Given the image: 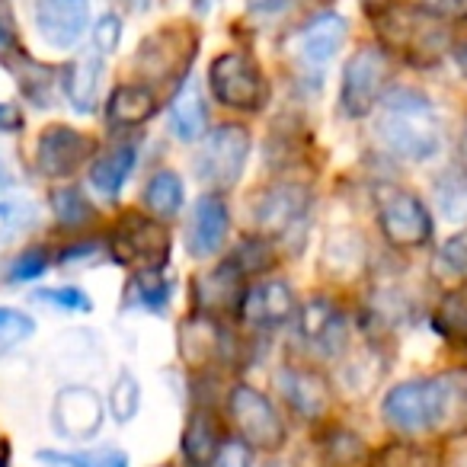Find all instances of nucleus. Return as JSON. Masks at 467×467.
Wrapping results in <instances>:
<instances>
[{
    "label": "nucleus",
    "mask_w": 467,
    "mask_h": 467,
    "mask_svg": "<svg viewBox=\"0 0 467 467\" xmlns=\"http://www.w3.org/2000/svg\"><path fill=\"white\" fill-rule=\"evenodd\" d=\"M458 410H467V375L416 378L397 384L381 403L384 422L407 435L432 432Z\"/></svg>",
    "instance_id": "1"
},
{
    "label": "nucleus",
    "mask_w": 467,
    "mask_h": 467,
    "mask_svg": "<svg viewBox=\"0 0 467 467\" xmlns=\"http://www.w3.org/2000/svg\"><path fill=\"white\" fill-rule=\"evenodd\" d=\"M375 135L400 161H429L441 148V119L420 90H394L381 103Z\"/></svg>",
    "instance_id": "2"
},
{
    "label": "nucleus",
    "mask_w": 467,
    "mask_h": 467,
    "mask_svg": "<svg viewBox=\"0 0 467 467\" xmlns=\"http://www.w3.org/2000/svg\"><path fill=\"white\" fill-rule=\"evenodd\" d=\"M227 413L231 422L241 435L247 448H260V451H279L288 439V426L282 413L273 407L266 394H260L250 384H234L227 394Z\"/></svg>",
    "instance_id": "3"
},
{
    "label": "nucleus",
    "mask_w": 467,
    "mask_h": 467,
    "mask_svg": "<svg viewBox=\"0 0 467 467\" xmlns=\"http://www.w3.org/2000/svg\"><path fill=\"white\" fill-rule=\"evenodd\" d=\"M212 97L227 109L256 112L266 103V78L263 67L244 52H224L208 67Z\"/></svg>",
    "instance_id": "4"
},
{
    "label": "nucleus",
    "mask_w": 467,
    "mask_h": 467,
    "mask_svg": "<svg viewBox=\"0 0 467 467\" xmlns=\"http://www.w3.org/2000/svg\"><path fill=\"white\" fill-rule=\"evenodd\" d=\"M250 157V131L244 125H221L208 135L202 154L195 157V176L212 192L234 189Z\"/></svg>",
    "instance_id": "5"
},
{
    "label": "nucleus",
    "mask_w": 467,
    "mask_h": 467,
    "mask_svg": "<svg viewBox=\"0 0 467 467\" xmlns=\"http://www.w3.org/2000/svg\"><path fill=\"white\" fill-rule=\"evenodd\" d=\"M390 61L388 52L378 46H362L343 67V84H339V106L346 116L358 119L378 106L388 87Z\"/></svg>",
    "instance_id": "6"
},
{
    "label": "nucleus",
    "mask_w": 467,
    "mask_h": 467,
    "mask_svg": "<svg viewBox=\"0 0 467 467\" xmlns=\"http://www.w3.org/2000/svg\"><path fill=\"white\" fill-rule=\"evenodd\" d=\"M109 254L116 263L138 269H163L170 256V237L163 224L144 214H125L109 237Z\"/></svg>",
    "instance_id": "7"
},
{
    "label": "nucleus",
    "mask_w": 467,
    "mask_h": 467,
    "mask_svg": "<svg viewBox=\"0 0 467 467\" xmlns=\"http://www.w3.org/2000/svg\"><path fill=\"white\" fill-rule=\"evenodd\" d=\"M311 208V189L301 182H279L266 189L254 205V221L263 237H295L305 227Z\"/></svg>",
    "instance_id": "8"
},
{
    "label": "nucleus",
    "mask_w": 467,
    "mask_h": 467,
    "mask_svg": "<svg viewBox=\"0 0 467 467\" xmlns=\"http://www.w3.org/2000/svg\"><path fill=\"white\" fill-rule=\"evenodd\" d=\"M381 231L388 237V244L400 250L422 247L432 241V214L422 205L420 195L407 192V189H390L381 199Z\"/></svg>",
    "instance_id": "9"
},
{
    "label": "nucleus",
    "mask_w": 467,
    "mask_h": 467,
    "mask_svg": "<svg viewBox=\"0 0 467 467\" xmlns=\"http://www.w3.org/2000/svg\"><path fill=\"white\" fill-rule=\"evenodd\" d=\"M97 154V141L71 125H52L39 135L36 163L48 180H67Z\"/></svg>",
    "instance_id": "10"
},
{
    "label": "nucleus",
    "mask_w": 467,
    "mask_h": 467,
    "mask_svg": "<svg viewBox=\"0 0 467 467\" xmlns=\"http://www.w3.org/2000/svg\"><path fill=\"white\" fill-rule=\"evenodd\" d=\"M106 420V403L84 384H67L52 400V426L71 441L93 439Z\"/></svg>",
    "instance_id": "11"
},
{
    "label": "nucleus",
    "mask_w": 467,
    "mask_h": 467,
    "mask_svg": "<svg viewBox=\"0 0 467 467\" xmlns=\"http://www.w3.org/2000/svg\"><path fill=\"white\" fill-rule=\"evenodd\" d=\"M384 36H390L397 48L407 55L410 61H420V55L435 58L445 42V26L439 23V16H432L429 10H394L388 16Z\"/></svg>",
    "instance_id": "12"
},
{
    "label": "nucleus",
    "mask_w": 467,
    "mask_h": 467,
    "mask_svg": "<svg viewBox=\"0 0 467 467\" xmlns=\"http://www.w3.org/2000/svg\"><path fill=\"white\" fill-rule=\"evenodd\" d=\"M90 23V0H36V29L52 48H71Z\"/></svg>",
    "instance_id": "13"
},
{
    "label": "nucleus",
    "mask_w": 467,
    "mask_h": 467,
    "mask_svg": "<svg viewBox=\"0 0 467 467\" xmlns=\"http://www.w3.org/2000/svg\"><path fill=\"white\" fill-rule=\"evenodd\" d=\"M275 384H279L285 403L301 416V420H320L333 403L330 384H327V378L314 368L285 365V368L275 371Z\"/></svg>",
    "instance_id": "14"
},
{
    "label": "nucleus",
    "mask_w": 467,
    "mask_h": 467,
    "mask_svg": "<svg viewBox=\"0 0 467 467\" xmlns=\"http://www.w3.org/2000/svg\"><path fill=\"white\" fill-rule=\"evenodd\" d=\"M227 227H231V214L227 205L214 192L202 195L195 202L192 214H189V234H186V247L195 260H208L214 256L227 241Z\"/></svg>",
    "instance_id": "15"
},
{
    "label": "nucleus",
    "mask_w": 467,
    "mask_h": 467,
    "mask_svg": "<svg viewBox=\"0 0 467 467\" xmlns=\"http://www.w3.org/2000/svg\"><path fill=\"white\" fill-rule=\"evenodd\" d=\"M346 42V20L337 14H320L298 33V61L307 74H320Z\"/></svg>",
    "instance_id": "16"
},
{
    "label": "nucleus",
    "mask_w": 467,
    "mask_h": 467,
    "mask_svg": "<svg viewBox=\"0 0 467 467\" xmlns=\"http://www.w3.org/2000/svg\"><path fill=\"white\" fill-rule=\"evenodd\" d=\"M298 327L301 337L317 352H324V356L343 352L346 339H349V327H346L343 311L327 298H314L305 311H298Z\"/></svg>",
    "instance_id": "17"
},
{
    "label": "nucleus",
    "mask_w": 467,
    "mask_h": 467,
    "mask_svg": "<svg viewBox=\"0 0 467 467\" xmlns=\"http://www.w3.org/2000/svg\"><path fill=\"white\" fill-rule=\"evenodd\" d=\"M241 314L247 324L254 327H279L295 314V292L288 282H260V285L247 288L241 301Z\"/></svg>",
    "instance_id": "18"
},
{
    "label": "nucleus",
    "mask_w": 467,
    "mask_h": 467,
    "mask_svg": "<svg viewBox=\"0 0 467 467\" xmlns=\"http://www.w3.org/2000/svg\"><path fill=\"white\" fill-rule=\"evenodd\" d=\"M244 275L224 263V266L212 269L208 275H202L199 285H195V305L205 317H218V314H231V311H241V301H244V288H241Z\"/></svg>",
    "instance_id": "19"
},
{
    "label": "nucleus",
    "mask_w": 467,
    "mask_h": 467,
    "mask_svg": "<svg viewBox=\"0 0 467 467\" xmlns=\"http://www.w3.org/2000/svg\"><path fill=\"white\" fill-rule=\"evenodd\" d=\"M221 448H224V439H221V426L214 420V413L212 410H192L180 439L186 467H212Z\"/></svg>",
    "instance_id": "20"
},
{
    "label": "nucleus",
    "mask_w": 467,
    "mask_h": 467,
    "mask_svg": "<svg viewBox=\"0 0 467 467\" xmlns=\"http://www.w3.org/2000/svg\"><path fill=\"white\" fill-rule=\"evenodd\" d=\"M180 349L192 365H212L227 356V337L214 317H192L180 327Z\"/></svg>",
    "instance_id": "21"
},
{
    "label": "nucleus",
    "mask_w": 467,
    "mask_h": 467,
    "mask_svg": "<svg viewBox=\"0 0 467 467\" xmlns=\"http://www.w3.org/2000/svg\"><path fill=\"white\" fill-rule=\"evenodd\" d=\"M157 112V93L148 84H119L106 99V119L122 129L148 122Z\"/></svg>",
    "instance_id": "22"
},
{
    "label": "nucleus",
    "mask_w": 467,
    "mask_h": 467,
    "mask_svg": "<svg viewBox=\"0 0 467 467\" xmlns=\"http://www.w3.org/2000/svg\"><path fill=\"white\" fill-rule=\"evenodd\" d=\"M208 129V106L202 97V87L195 80H186L182 90L176 93L173 106H170V131L180 141H199Z\"/></svg>",
    "instance_id": "23"
},
{
    "label": "nucleus",
    "mask_w": 467,
    "mask_h": 467,
    "mask_svg": "<svg viewBox=\"0 0 467 467\" xmlns=\"http://www.w3.org/2000/svg\"><path fill=\"white\" fill-rule=\"evenodd\" d=\"M103 65H106L103 55H99L97 48H90V52H84L71 67H67L65 90H67V99H71L78 112H93V106H97Z\"/></svg>",
    "instance_id": "24"
},
{
    "label": "nucleus",
    "mask_w": 467,
    "mask_h": 467,
    "mask_svg": "<svg viewBox=\"0 0 467 467\" xmlns=\"http://www.w3.org/2000/svg\"><path fill=\"white\" fill-rule=\"evenodd\" d=\"M135 163H138V148H135V144H131V141L116 144V148L106 150V154L90 167L93 189H97L99 195H106V199H116V195L122 192L125 180L131 176V170H135Z\"/></svg>",
    "instance_id": "25"
},
{
    "label": "nucleus",
    "mask_w": 467,
    "mask_h": 467,
    "mask_svg": "<svg viewBox=\"0 0 467 467\" xmlns=\"http://www.w3.org/2000/svg\"><path fill=\"white\" fill-rule=\"evenodd\" d=\"M182 180L173 170H157L144 189V205L154 218H173L182 208Z\"/></svg>",
    "instance_id": "26"
},
{
    "label": "nucleus",
    "mask_w": 467,
    "mask_h": 467,
    "mask_svg": "<svg viewBox=\"0 0 467 467\" xmlns=\"http://www.w3.org/2000/svg\"><path fill=\"white\" fill-rule=\"evenodd\" d=\"M170 292H173V285H170V279L163 275V269H135V275H131V282H129L131 301H135L138 307H144V311H154V314H161L163 307H167Z\"/></svg>",
    "instance_id": "27"
},
{
    "label": "nucleus",
    "mask_w": 467,
    "mask_h": 467,
    "mask_svg": "<svg viewBox=\"0 0 467 467\" xmlns=\"http://www.w3.org/2000/svg\"><path fill=\"white\" fill-rule=\"evenodd\" d=\"M324 458L330 467H368V448H365L362 435L349 432V429H333L324 439Z\"/></svg>",
    "instance_id": "28"
},
{
    "label": "nucleus",
    "mask_w": 467,
    "mask_h": 467,
    "mask_svg": "<svg viewBox=\"0 0 467 467\" xmlns=\"http://www.w3.org/2000/svg\"><path fill=\"white\" fill-rule=\"evenodd\" d=\"M52 212H55V218H58V224H65V227H84L97 218V208L90 205V199H87L78 186L55 189Z\"/></svg>",
    "instance_id": "29"
},
{
    "label": "nucleus",
    "mask_w": 467,
    "mask_h": 467,
    "mask_svg": "<svg viewBox=\"0 0 467 467\" xmlns=\"http://www.w3.org/2000/svg\"><path fill=\"white\" fill-rule=\"evenodd\" d=\"M39 461H46L48 467H129V454L119 448H97V451L78 454L39 451Z\"/></svg>",
    "instance_id": "30"
},
{
    "label": "nucleus",
    "mask_w": 467,
    "mask_h": 467,
    "mask_svg": "<svg viewBox=\"0 0 467 467\" xmlns=\"http://www.w3.org/2000/svg\"><path fill=\"white\" fill-rule=\"evenodd\" d=\"M231 266L237 269L241 275H256V273H266V269L275 266V254H273V244H269V237H250V241H244L241 247L234 250L231 256Z\"/></svg>",
    "instance_id": "31"
},
{
    "label": "nucleus",
    "mask_w": 467,
    "mask_h": 467,
    "mask_svg": "<svg viewBox=\"0 0 467 467\" xmlns=\"http://www.w3.org/2000/svg\"><path fill=\"white\" fill-rule=\"evenodd\" d=\"M435 199H439V208L445 212V218H467V173L448 170L441 180H435Z\"/></svg>",
    "instance_id": "32"
},
{
    "label": "nucleus",
    "mask_w": 467,
    "mask_h": 467,
    "mask_svg": "<svg viewBox=\"0 0 467 467\" xmlns=\"http://www.w3.org/2000/svg\"><path fill=\"white\" fill-rule=\"evenodd\" d=\"M36 205L29 202H0V250H7L23 231L36 224Z\"/></svg>",
    "instance_id": "33"
},
{
    "label": "nucleus",
    "mask_w": 467,
    "mask_h": 467,
    "mask_svg": "<svg viewBox=\"0 0 467 467\" xmlns=\"http://www.w3.org/2000/svg\"><path fill=\"white\" fill-rule=\"evenodd\" d=\"M435 327L448 339H467V285L451 292L435 314Z\"/></svg>",
    "instance_id": "34"
},
{
    "label": "nucleus",
    "mask_w": 467,
    "mask_h": 467,
    "mask_svg": "<svg viewBox=\"0 0 467 467\" xmlns=\"http://www.w3.org/2000/svg\"><path fill=\"white\" fill-rule=\"evenodd\" d=\"M36 324L29 314L14 311V307H0V356H7L10 349H16L20 343H26L33 337Z\"/></svg>",
    "instance_id": "35"
},
{
    "label": "nucleus",
    "mask_w": 467,
    "mask_h": 467,
    "mask_svg": "<svg viewBox=\"0 0 467 467\" xmlns=\"http://www.w3.org/2000/svg\"><path fill=\"white\" fill-rule=\"evenodd\" d=\"M138 400H141V390H138V381L131 371H122V375L116 378V384H112L109 390V413L116 416L119 422H129L131 416H135L138 410Z\"/></svg>",
    "instance_id": "36"
},
{
    "label": "nucleus",
    "mask_w": 467,
    "mask_h": 467,
    "mask_svg": "<svg viewBox=\"0 0 467 467\" xmlns=\"http://www.w3.org/2000/svg\"><path fill=\"white\" fill-rule=\"evenodd\" d=\"M33 301H46V305L58 307V311H67V314H90V311H93L90 295L80 292L78 285L39 288V292H33Z\"/></svg>",
    "instance_id": "37"
},
{
    "label": "nucleus",
    "mask_w": 467,
    "mask_h": 467,
    "mask_svg": "<svg viewBox=\"0 0 467 467\" xmlns=\"http://www.w3.org/2000/svg\"><path fill=\"white\" fill-rule=\"evenodd\" d=\"M48 269V250L46 247H29L26 254H20L7 269V279L10 282H29V279H39L42 273Z\"/></svg>",
    "instance_id": "38"
},
{
    "label": "nucleus",
    "mask_w": 467,
    "mask_h": 467,
    "mask_svg": "<svg viewBox=\"0 0 467 467\" xmlns=\"http://www.w3.org/2000/svg\"><path fill=\"white\" fill-rule=\"evenodd\" d=\"M439 263L454 275V279H467V231L451 234L439 250Z\"/></svg>",
    "instance_id": "39"
},
{
    "label": "nucleus",
    "mask_w": 467,
    "mask_h": 467,
    "mask_svg": "<svg viewBox=\"0 0 467 467\" xmlns=\"http://www.w3.org/2000/svg\"><path fill=\"white\" fill-rule=\"evenodd\" d=\"M119 39H122V23H119V16L106 14L103 20L97 23V29H93V48H97L103 58H109V55L116 52Z\"/></svg>",
    "instance_id": "40"
},
{
    "label": "nucleus",
    "mask_w": 467,
    "mask_h": 467,
    "mask_svg": "<svg viewBox=\"0 0 467 467\" xmlns=\"http://www.w3.org/2000/svg\"><path fill=\"white\" fill-rule=\"evenodd\" d=\"M381 467H435V461H432V454H426L422 448L394 445Z\"/></svg>",
    "instance_id": "41"
},
{
    "label": "nucleus",
    "mask_w": 467,
    "mask_h": 467,
    "mask_svg": "<svg viewBox=\"0 0 467 467\" xmlns=\"http://www.w3.org/2000/svg\"><path fill=\"white\" fill-rule=\"evenodd\" d=\"M250 461H254V458H250V448L237 439V441H227V445L221 448L212 467H254Z\"/></svg>",
    "instance_id": "42"
},
{
    "label": "nucleus",
    "mask_w": 467,
    "mask_h": 467,
    "mask_svg": "<svg viewBox=\"0 0 467 467\" xmlns=\"http://www.w3.org/2000/svg\"><path fill=\"white\" fill-rule=\"evenodd\" d=\"M422 10H429L439 20H451V16L467 14V0H422Z\"/></svg>",
    "instance_id": "43"
},
{
    "label": "nucleus",
    "mask_w": 467,
    "mask_h": 467,
    "mask_svg": "<svg viewBox=\"0 0 467 467\" xmlns=\"http://www.w3.org/2000/svg\"><path fill=\"white\" fill-rule=\"evenodd\" d=\"M14 46V20H10L7 4L0 0V52H7Z\"/></svg>",
    "instance_id": "44"
},
{
    "label": "nucleus",
    "mask_w": 467,
    "mask_h": 467,
    "mask_svg": "<svg viewBox=\"0 0 467 467\" xmlns=\"http://www.w3.org/2000/svg\"><path fill=\"white\" fill-rule=\"evenodd\" d=\"M254 14H282L285 7H292V0H247Z\"/></svg>",
    "instance_id": "45"
},
{
    "label": "nucleus",
    "mask_w": 467,
    "mask_h": 467,
    "mask_svg": "<svg viewBox=\"0 0 467 467\" xmlns=\"http://www.w3.org/2000/svg\"><path fill=\"white\" fill-rule=\"evenodd\" d=\"M14 173H10V167H7V163H4V161H0V195H4V192H7V189L10 186H14Z\"/></svg>",
    "instance_id": "46"
},
{
    "label": "nucleus",
    "mask_w": 467,
    "mask_h": 467,
    "mask_svg": "<svg viewBox=\"0 0 467 467\" xmlns=\"http://www.w3.org/2000/svg\"><path fill=\"white\" fill-rule=\"evenodd\" d=\"M454 61H458L461 74H464V78H467V42H461V46L454 48Z\"/></svg>",
    "instance_id": "47"
},
{
    "label": "nucleus",
    "mask_w": 467,
    "mask_h": 467,
    "mask_svg": "<svg viewBox=\"0 0 467 467\" xmlns=\"http://www.w3.org/2000/svg\"><path fill=\"white\" fill-rule=\"evenodd\" d=\"M458 154H461V167H464V170H467V122H464V129H461Z\"/></svg>",
    "instance_id": "48"
},
{
    "label": "nucleus",
    "mask_w": 467,
    "mask_h": 467,
    "mask_svg": "<svg viewBox=\"0 0 467 467\" xmlns=\"http://www.w3.org/2000/svg\"><path fill=\"white\" fill-rule=\"evenodd\" d=\"M189 4H192V7L199 10V14H208V10H212L214 4H218V0H189Z\"/></svg>",
    "instance_id": "49"
},
{
    "label": "nucleus",
    "mask_w": 467,
    "mask_h": 467,
    "mask_svg": "<svg viewBox=\"0 0 467 467\" xmlns=\"http://www.w3.org/2000/svg\"><path fill=\"white\" fill-rule=\"evenodd\" d=\"M125 4H129V7H138V10L148 7V0H125Z\"/></svg>",
    "instance_id": "50"
}]
</instances>
